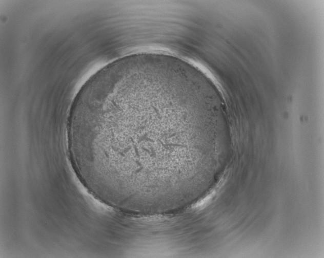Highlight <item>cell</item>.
I'll use <instances>...</instances> for the list:
<instances>
[{
    "label": "cell",
    "mask_w": 324,
    "mask_h": 258,
    "mask_svg": "<svg viewBox=\"0 0 324 258\" xmlns=\"http://www.w3.org/2000/svg\"><path fill=\"white\" fill-rule=\"evenodd\" d=\"M215 102L187 73L123 61L92 75L75 97L68 141L78 167L120 207L178 200L202 180L218 138Z\"/></svg>",
    "instance_id": "1"
}]
</instances>
